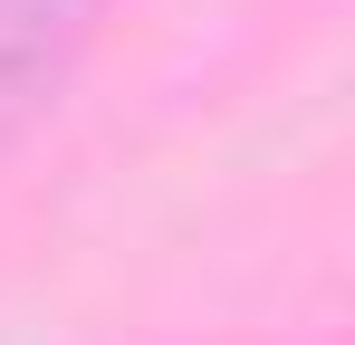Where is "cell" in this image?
<instances>
[{
  "label": "cell",
  "instance_id": "cell-1",
  "mask_svg": "<svg viewBox=\"0 0 355 345\" xmlns=\"http://www.w3.org/2000/svg\"><path fill=\"white\" fill-rule=\"evenodd\" d=\"M106 0H0V154L49 115L67 67L87 57Z\"/></svg>",
  "mask_w": 355,
  "mask_h": 345
}]
</instances>
